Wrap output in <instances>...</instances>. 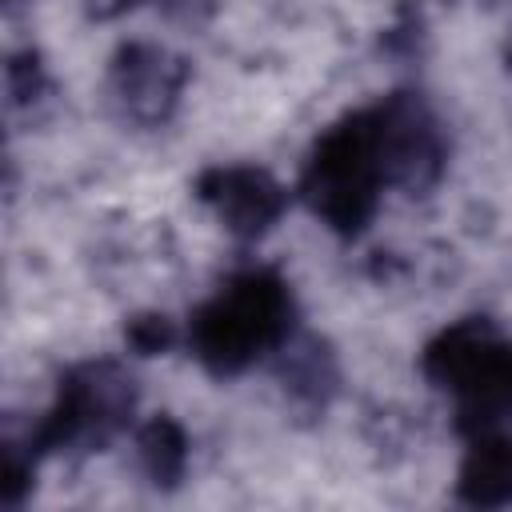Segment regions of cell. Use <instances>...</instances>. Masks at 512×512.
Returning a JSON list of instances; mask_svg holds the SVG:
<instances>
[{
	"instance_id": "6da1fadb",
	"label": "cell",
	"mask_w": 512,
	"mask_h": 512,
	"mask_svg": "<svg viewBox=\"0 0 512 512\" xmlns=\"http://www.w3.org/2000/svg\"><path fill=\"white\" fill-rule=\"evenodd\" d=\"M380 176H384L380 116H352L348 124L332 128L320 140L304 188L316 212H324L336 228H360L364 216L372 212Z\"/></svg>"
},
{
	"instance_id": "7a4b0ae2",
	"label": "cell",
	"mask_w": 512,
	"mask_h": 512,
	"mask_svg": "<svg viewBox=\"0 0 512 512\" xmlns=\"http://www.w3.org/2000/svg\"><path fill=\"white\" fill-rule=\"evenodd\" d=\"M288 320V296L284 288L264 276V272H248L240 280H232L192 324V340L196 352L220 368L232 372L240 364H248L260 348H268Z\"/></svg>"
},
{
	"instance_id": "3957f363",
	"label": "cell",
	"mask_w": 512,
	"mask_h": 512,
	"mask_svg": "<svg viewBox=\"0 0 512 512\" xmlns=\"http://www.w3.org/2000/svg\"><path fill=\"white\" fill-rule=\"evenodd\" d=\"M428 372L444 388L460 392L468 416L476 420H496L512 408V348L492 340L476 324L444 332L428 348Z\"/></svg>"
},
{
	"instance_id": "5b68a950",
	"label": "cell",
	"mask_w": 512,
	"mask_h": 512,
	"mask_svg": "<svg viewBox=\"0 0 512 512\" xmlns=\"http://www.w3.org/2000/svg\"><path fill=\"white\" fill-rule=\"evenodd\" d=\"M460 488L472 504H504L512 500V440L484 436L464 460Z\"/></svg>"
},
{
	"instance_id": "52a82bcc",
	"label": "cell",
	"mask_w": 512,
	"mask_h": 512,
	"mask_svg": "<svg viewBox=\"0 0 512 512\" xmlns=\"http://www.w3.org/2000/svg\"><path fill=\"white\" fill-rule=\"evenodd\" d=\"M104 8H120V4H132V0H100Z\"/></svg>"
},
{
	"instance_id": "8992f818",
	"label": "cell",
	"mask_w": 512,
	"mask_h": 512,
	"mask_svg": "<svg viewBox=\"0 0 512 512\" xmlns=\"http://www.w3.org/2000/svg\"><path fill=\"white\" fill-rule=\"evenodd\" d=\"M144 452H148L156 476H172V472L180 468V456H184V448H180V432H176L172 424H164V420L152 424V428L144 432Z\"/></svg>"
},
{
	"instance_id": "277c9868",
	"label": "cell",
	"mask_w": 512,
	"mask_h": 512,
	"mask_svg": "<svg viewBox=\"0 0 512 512\" xmlns=\"http://www.w3.org/2000/svg\"><path fill=\"white\" fill-rule=\"evenodd\" d=\"M208 196L220 204L224 220L236 232H260L276 212H280V188L248 168L236 172H216V188H208Z\"/></svg>"
}]
</instances>
